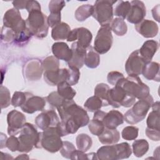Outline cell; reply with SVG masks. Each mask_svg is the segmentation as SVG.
Here are the masks:
<instances>
[{
	"label": "cell",
	"instance_id": "cell-1",
	"mask_svg": "<svg viewBox=\"0 0 160 160\" xmlns=\"http://www.w3.org/2000/svg\"><path fill=\"white\" fill-rule=\"evenodd\" d=\"M57 109L61 121H66L70 119L79 128L88 125L89 122V118L86 110L79 106L72 99H65L62 104Z\"/></svg>",
	"mask_w": 160,
	"mask_h": 160
},
{
	"label": "cell",
	"instance_id": "cell-2",
	"mask_svg": "<svg viewBox=\"0 0 160 160\" xmlns=\"http://www.w3.org/2000/svg\"><path fill=\"white\" fill-rule=\"evenodd\" d=\"M26 23L32 36L39 39L47 36L49 27L48 23V17L41 10L37 9L29 12Z\"/></svg>",
	"mask_w": 160,
	"mask_h": 160
},
{
	"label": "cell",
	"instance_id": "cell-3",
	"mask_svg": "<svg viewBox=\"0 0 160 160\" xmlns=\"http://www.w3.org/2000/svg\"><path fill=\"white\" fill-rule=\"evenodd\" d=\"M121 87L128 94L136 99H142L150 94L149 88L136 76H128L119 80L116 84Z\"/></svg>",
	"mask_w": 160,
	"mask_h": 160
},
{
	"label": "cell",
	"instance_id": "cell-4",
	"mask_svg": "<svg viewBox=\"0 0 160 160\" xmlns=\"http://www.w3.org/2000/svg\"><path fill=\"white\" fill-rule=\"evenodd\" d=\"M153 102V98L151 94L144 99H139L124 114V120L130 124H135L139 122L145 118Z\"/></svg>",
	"mask_w": 160,
	"mask_h": 160
},
{
	"label": "cell",
	"instance_id": "cell-5",
	"mask_svg": "<svg viewBox=\"0 0 160 160\" xmlns=\"http://www.w3.org/2000/svg\"><path fill=\"white\" fill-rule=\"evenodd\" d=\"M62 146L61 139L56 127H50L39 132V141L36 148H44L47 151L54 153L60 150Z\"/></svg>",
	"mask_w": 160,
	"mask_h": 160
},
{
	"label": "cell",
	"instance_id": "cell-6",
	"mask_svg": "<svg viewBox=\"0 0 160 160\" xmlns=\"http://www.w3.org/2000/svg\"><path fill=\"white\" fill-rule=\"evenodd\" d=\"M39 132H38L35 126L29 122H26L21 129L18 139L19 147L18 151L22 152H28L32 148L36 147L38 142Z\"/></svg>",
	"mask_w": 160,
	"mask_h": 160
},
{
	"label": "cell",
	"instance_id": "cell-7",
	"mask_svg": "<svg viewBox=\"0 0 160 160\" xmlns=\"http://www.w3.org/2000/svg\"><path fill=\"white\" fill-rule=\"evenodd\" d=\"M117 1L98 0L95 2L92 17L102 26L110 25L113 20L112 5Z\"/></svg>",
	"mask_w": 160,
	"mask_h": 160
},
{
	"label": "cell",
	"instance_id": "cell-8",
	"mask_svg": "<svg viewBox=\"0 0 160 160\" xmlns=\"http://www.w3.org/2000/svg\"><path fill=\"white\" fill-rule=\"evenodd\" d=\"M136 102V98L128 94L121 87L116 85L109 91L108 103L114 108H129Z\"/></svg>",
	"mask_w": 160,
	"mask_h": 160
},
{
	"label": "cell",
	"instance_id": "cell-9",
	"mask_svg": "<svg viewBox=\"0 0 160 160\" xmlns=\"http://www.w3.org/2000/svg\"><path fill=\"white\" fill-rule=\"evenodd\" d=\"M3 26L10 28L14 32V37L28 28L26 21L22 18L19 11L14 8L8 9L4 13Z\"/></svg>",
	"mask_w": 160,
	"mask_h": 160
},
{
	"label": "cell",
	"instance_id": "cell-10",
	"mask_svg": "<svg viewBox=\"0 0 160 160\" xmlns=\"http://www.w3.org/2000/svg\"><path fill=\"white\" fill-rule=\"evenodd\" d=\"M111 31L110 25L102 26L99 29L93 47L98 54H105L111 48L113 41Z\"/></svg>",
	"mask_w": 160,
	"mask_h": 160
},
{
	"label": "cell",
	"instance_id": "cell-11",
	"mask_svg": "<svg viewBox=\"0 0 160 160\" xmlns=\"http://www.w3.org/2000/svg\"><path fill=\"white\" fill-rule=\"evenodd\" d=\"M146 62L139 54V49L135 50L129 55L125 64V70L129 76H136L142 74Z\"/></svg>",
	"mask_w": 160,
	"mask_h": 160
},
{
	"label": "cell",
	"instance_id": "cell-12",
	"mask_svg": "<svg viewBox=\"0 0 160 160\" xmlns=\"http://www.w3.org/2000/svg\"><path fill=\"white\" fill-rule=\"evenodd\" d=\"M26 116L17 110H12L7 115L8 133L10 136H15L20 132L26 124Z\"/></svg>",
	"mask_w": 160,
	"mask_h": 160
},
{
	"label": "cell",
	"instance_id": "cell-13",
	"mask_svg": "<svg viewBox=\"0 0 160 160\" xmlns=\"http://www.w3.org/2000/svg\"><path fill=\"white\" fill-rule=\"evenodd\" d=\"M92 35L91 31L85 28H78L71 31L67 38L68 42L76 41L79 46L88 49L91 45Z\"/></svg>",
	"mask_w": 160,
	"mask_h": 160
},
{
	"label": "cell",
	"instance_id": "cell-14",
	"mask_svg": "<svg viewBox=\"0 0 160 160\" xmlns=\"http://www.w3.org/2000/svg\"><path fill=\"white\" fill-rule=\"evenodd\" d=\"M59 122V119L54 110H46L35 118L36 125L41 130H45L50 127H56Z\"/></svg>",
	"mask_w": 160,
	"mask_h": 160
},
{
	"label": "cell",
	"instance_id": "cell-15",
	"mask_svg": "<svg viewBox=\"0 0 160 160\" xmlns=\"http://www.w3.org/2000/svg\"><path fill=\"white\" fill-rule=\"evenodd\" d=\"M131 8L126 17L128 22L135 25L142 21L146 14V9L144 2L141 1L134 0L131 2Z\"/></svg>",
	"mask_w": 160,
	"mask_h": 160
},
{
	"label": "cell",
	"instance_id": "cell-16",
	"mask_svg": "<svg viewBox=\"0 0 160 160\" xmlns=\"http://www.w3.org/2000/svg\"><path fill=\"white\" fill-rule=\"evenodd\" d=\"M27 99L24 104L21 106L23 112L28 114H32L36 111H43L46 105V100L44 98L34 96L29 92H26Z\"/></svg>",
	"mask_w": 160,
	"mask_h": 160
},
{
	"label": "cell",
	"instance_id": "cell-17",
	"mask_svg": "<svg viewBox=\"0 0 160 160\" xmlns=\"http://www.w3.org/2000/svg\"><path fill=\"white\" fill-rule=\"evenodd\" d=\"M135 29L138 32L146 38L155 37L159 30L158 24L154 21L149 19H143L139 23L136 24Z\"/></svg>",
	"mask_w": 160,
	"mask_h": 160
},
{
	"label": "cell",
	"instance_id": "cell-18",
	"mask_svg": "<svg viewBox=\"0 0 160 160\" xmlns=\"http://www.w3.org/2000/svg\"><path fill=\"white\" fill-rule=\"evenodd\" d=\"M71 50L72 56L71 60L68 62V66L75 67L79 69L84 64V59L87 49L81 47L78 44L77 41H75L71 45Z\"/></svg>",
	"mask_w": 160,
	"mask_h": 160
},
{
	"label": "cell",
	"instance_id": "cell-19",
	"mask_svg": "<svg viewBox=\"0 0 160 160\" xmlns=\"http://www.w3.org/2000/svg\"><path fill=\"white\" fill-rule=\"evenodd\" d=\"M42 64L38 59H31L25 66L24 74L29 81H36L41 78L42 72Z\"/></svg>",
	"mask_w": 160,
	"mask_h": 160
},
{
	"label": "cell",
	"instance_id": "cell-20",
	"mask_svg": "<svg viewBox=\"0 0 160 160\" xmlns=\"http://www.w3.org/2000/svg\"><path fill=\"white\" fill-rule=\"evenodd\" d=\"M68 77V70L65 68L44 72V81L51 86H58L59 83L66 81Z\"/></svg>",
	"mask_w": 160,
	"mask_h": 160
},
{
	"label": "cell",
	"instance_id": "cell-21",
	"mask_svg": "<svg viewBox=\"0 0 160 160\" xmlns=\"http://www.w3.org/2000/svg\"><path fill=\"white\" fill-rule=\"evenodd\" d=\"M52 52L58 59L68 62L72 56V52L68 45L64 42H56L52 46Z\"/></svg>",
	"mask_w": 160,
	"mask_h": 160
},
{
	"label": "cell",
	"instance_id": "cell-22",
	"mask_svg": "<svg viewBox=\"0 0 160 160\" xmlns=\"http://www.w3.org/2000/svg\"><path fill=\"white\" fill-rule=\"evenodd\" d=\"M124 115L117 110H111L106 112L102 122L106 128L116 129V128L124 122Z\"/></svg>",
	"mask_w": 160,
	"mask_h": 160
},
{
	"label": "cell",
	"instance_id": "cell-23",
	"mask_svg": "<svg viewBox=\"0 0 160 160\" xmlns=\"http://www.w3.org/2000/svg\"><path fill=\"white\" fill-rule=\"evenodd\" d=\"M158 48V42L156 41L151 39L148 40L143 43L140 49H139V52L144 60L146 62H148L151 61Z\"/></svg>",
	"mask_w": 160,
	"mask_h": 160
},
{
	"label": "cell",
	"instance_id": "cell-24",
	"mask_svg": "<svg viewBox=\"0 0 160 160\" xmlns=\"http://www.w3.org/2000/svg\"><path fill=\"white\" fill-rule=\"evenodd\" d=\"M97 157L100 160H118V152L116 144L106 145L98 149Z\"/></svg>",
	"mask_w": 160,
	"mask_h": 160
},
{
	"label": "cell",
	"instance_id": "cell-25",
	"mask_svg": "<svg viewBox=\"0 0 160 160\" xmlns=\"http://www.w3.org/2000/svg\"><path fill=\"white\" fill-rule=\"evenodd\" d=\"M142 74L148 80L159 82V64L154 61L146 62L142 69Z\"/></svg>",
	"mask_w": 160,
	"mask_h": 160
},
{
	"label": "cell",
	"instance_id": "cell-26",
	"mask_svg": "<svg viewBox=\"0 0 160 160\" xmlns=\"http://www.w3.org/2000/svg\"><path fill=\"white\" fill-rule=\"evenodd\" d=\"M99 141L105 145H111L117 143L120 139V134L116 129H104V131L98 136Z\"/></svg>",
	"mask_w": 160,
	"mask_h": 160
},
{
	"label": "cell",
	"instance_id": "cell-27",
	"mask_svg": "<svg viewBox=\"0 0 160 160\" xmlns=\"http://www.w3.org/2000/svg\"><path fill=\"white\" fill-rule=\"evenodd\" d=\"M71 31V28L67 23L61 22L52 28L51 37L53 39L56 41L67 39Z\"/></svg>",
	"mask_w": 160,
	"mask_h": 160
},
{
	"label": "cell",
	"instance_id": "cell-28",
	"mask_svg": "<svg viewBox=\"0 0 160 160\" xmlns=\"http://www.w3.org/2000/svg\"><path fill=\"white\" fill-rule=\"evenodd\" d=\"M100 62V56L94 50V48L90 46L86 51L84 56V64L89 68L94 69L97 68Z\"/></svg>",
	"mask_w": 160,
	"mask_h": 160
},
{
	"label": "cell",
	"instance_id": "cell-29",
	"mask_svg": "<svg viewBox=\"0 0 160 160\" xmlns=\"http://www.w3.org/2000/svg\"><path fill=\"white\" fill-rule=\"evenodd\" d=\"M94 7L91 4H82L78 8L74 13L75 18L77 21L82 22L92 16Z\"/></svg>",
	"mask_w": 160,
	"mask_h": 160
},
{
	"label": "cell",
	"instance_id": "cell-30",
	"mask_svg": "<svg viewBox=\"0 0 160 160\" xmlns=\"http://www.w3.org/2000/svg\"><path fill=\"white\" fill-rule=\"evenodd\" d=\"M57 86V92L64 99H72L76 94V91L66 81H64L59 83Z\"/></svg>",
	"mask_w": 160,
	"mask_h": 160
},
{
	"label": "cell",
	"instance_id": "cell-31",
	"mask_svg": "<svg viewBox=\"0 0 160 160\" xmlns=\"http://www.w3.org/2000/svg\"><path fill=\"white\" fill-rule=\"evenodd\" d=\"M132 147L134 156L137 158H141L148 151L149 143L144 139H138L133 142Z\"/></svg>",
	"mask_w": 160,
	"mask_h": 160
},
{
	"label": "cell",
	"instance_id": "cell-32",
	"mask_svg": "<svg viewBox=\"0 0 160 160\" xmlns=\"http://www.w3.org/2000/svg\"><path fill=\"white\" fill-rule=\"evenodd\" d=\"M76 142L78 149L84 152L88 151L92 144L91 138L87 134L84 133L78 134L76 137Z\"/></svg>",
	"mask_w": 160,
	"mask_h": 160
},
{
	"label": "cell",
	"instance_id": "cell-33",
	"mask_svg": "<svg viewBox=\"0 0 160 160\" xmlns=\"http://www.w3.org/2000/svg\"><path fill=\"white\" fill-rule=\"evenodd\" d=\"M110 26L114 33L118 36L125 35L128 31V27L124 19L119 18L114 19L112 21Z\"/></svg>",
	"mask_w": 160,
	"mask_h": 160
},
{
	"label": "cell",
	"instance_id": "cell-34",
	"mask_svg": "<svg viewBox=\"0 0 160 160\" xmlns=\"http://www.w3.org/2000/svg\"><path fill=\"white\" fill-rule=\"evenodd\" d=\"M110 88L109 86L105 83H99L94 89V95L101 99L103 106H107L108 103V93Z\"/></svg>",
	"mask_w": 160,
	"mask_h": 160
},
{
	"label": "cell",
	"instance_id": "cell-35",
	"mask_svg": "<svg viewBox=\"0 0 160 160\" xmlns=\"http://www.w3.org/2000/svg\"><path fill=\"white\" fill-rule=\"evenodd\" d=\"M131 8V3L129 1H119L114 10V14L122 19L126 18Z\"/></svg>",
	"mask_w": 160,
	"mask_h": 160
},
{
	"label": "cell",
	"instance_id": "cell-36",
	"mask_svg": "<svg viewBox=\"0 0 160 160\" xmlns=\"http://www.w3.org/2000/svg\"><path fill=\"white\" fill-rule=\"evenodd\" d=\"M103 106L102 101L96 96H93L89 98L84 104L85 109L89 112H94L99 110Z\"/></svg>",
	"mask_w": 160,
	"mask_h": 160
},
{
	"label": "cell",
	"instance_id": "cell-37",
	"mask_svg": "<svg viewBox=\"0 0 160 160\" xmlns=\"http://www.w3.org/2000/svg\"><path fill=\"white\" fill-rule=\"evenodd\" d=\"M159 111L152 110L148 115L146 120L147 128L160 130Z\"/></svg>",
	"mask_w": 160,
	"mask_h": 160
},
{
	"label": "cell",
	"instance_id": "cell-38",
	"mask_svg": "<svg viewBox=\"0 0 160 160\" xmlns=\"http://www.w3.org/2000/svg\"><path fill=\"white\" fill-rule=\"evenodd\" d=\"M42 68L45 71L58 70L59 67V61L55 56H51L45 58L42 62Z\"/></svg>",
	"mask_w": 160,
	"mask_h": 160
},
{
	"label": "cell",
	"instance_id": "cell-39",
	"mask_svg": "<svg viewBox=\"0 0 160 160\" xmlns=\"http://www.w3.org/2000/svg\"><path fill=\"white\" fill-rule=\"evenodd\" d=\"M88 128L91 134L98 136L104 131L105 126L102 121L96 119H92L88 123Z\"/></svg>",
	"mask_w": 160,
	"mask_h": 160
},
{
	"label": "cell",
	"instance_id": "cell-40",
	"mask_svg": "<svg viewBox=\"0 0 160 160\" xmlns=\"http://www.w3.org/2000/svg\"><path fill=\"white\" fill-rule=\"evenodd\" d=\"M139 129L133 126H126L123 128L121 132L122 138L128 141H131L136 139L138 136Z\"/></svg>",
	"mask_w": 160,
	"mask_h": 160
},
{
	"label": "cell",
	"instance_id": "cell-41",
	"mask_svg": "<svg viewBox=\"0 0 160 160\" xmlns=\"http://www.w3.org/2000/svg\"><path fill=\"white\" fill-rule=\"evenodd\" d=\"M11 104V99L10 96V92L9 89L1 85L0 88V105L1 108H8Z\"/></svg>",
	"mask_w": 160,
	"mask_h": 160
},
{
	"label": "cell",
	"instance_id": "cell-42",
	"mask_svg": "<svg viewBox=\"0 0 160 160\" xmlns=\"http://www.w3.org/2000/svg\"><path fill=\"white\" fill-rule=\"evenodd\" d=\"M46 99L51 106L56 108V109L60 107L65 100L58 94L57 91H53L49 94V95L46 98Z\"/></svg>",
	"mask_w": 160,
	"mask_h": 160
},
{
	"label": "cell",
	"instance_id": "cell-43",
	"mask_svg": "<svg viewBox=\"0 0 160 160\" xmlns=\"http://www.w3.org/2000/svg\"><path fill=\"white\" fill-rule=\"evenodd\" d=\"M118 152V159H122L128 158L132 154V150L130 145L128 142H121L116 144Z\"/></svg>",
	"mask_w": 160,
	"mask_h": 160
},
{
	"label": "cell",
	"instance_id": "cell-44",
	"mask_svg": "<svg viewBox=\"0 0 160 160\" xmlns=\"http://www.w3.org/2000/svg\"><path fill=\"white\" fill-rule=\"evenodd\" d=\"M68 70V77L66 82L71 86L76 85L79 79L80 72L79 69L75 67H69Z\"/></svg>",
	"mask_w": 160,
	"mask_h": 160
},
{
	"label": "cell",
	"instance_id": "cell-45",
	"mask_svg": "<svg viewBox=\"0 0 160 160\" xmlns=\"http://www.w3.org/2000/svg\"><path fill=\"white\" fill-rule=\"evenodd\" d=\"M27 99V96L26 92L21 91H16L14 92L12 99H11V104L16 108L22 106L26 102Z\"/></svg>",
	"mask_w": 160,
	"mask_h": 160
},
{
	"label": "cell",
	"instance_id": "cell-46",
	"mask_svg": "<svg viewBox=\"0 0 160 160\" xmlns=\"http://www.w3.org/2000/svg\"><path fill=\"white\" fill-rule=\"evenodd\" d=\"M76 150V148L74 144L67 141H62V146L60 149L59 151L62 156L65 158L70 159L72 153Z\"/></svg>",
	"mask_w": 160,
	"mask_h": 160
},
{
	"label": "cell",
	"instance_id": "cell-47",
	"mask_svg": "<svg viewBox=\"0 0 160 160\" xmlns=\"http://www.w3.org/2000/svg\"><path fill=\"white\" fill-rule=\"evenodd\" d=\"M66 2L62 0H52L49 3L50 13H61V10L65 6Z\"/></svg>",
	"mask_w": 160,
	"mask_h": 160
},
{
	"label": "cell",
	"instance_id": "cell-48",
	"mask_svg": "<svg viewBox=\"0 0 160 160\" xmlns=\"http://www.w3.org/2000/svg\"><path fill=\"white\" fill-rule=\"evenodd\" d=\"M1 40L4 42H11L14 41V33L10 28L3 26L1 30Z\"/></svg>",
	"mask_w": 160,
	"mask_h": 160
},
{
	"label": "cell",
	"instance_id": "cell-49",
	"mask_svg": "<svg viewBox=\"0 0 160 160\" xmlns=\"http://www.w3.org/2000/svg\"><path fill=\"white\" fill-rule=\"evenodd\" d=\"M124 75L118 71H111L108 73L107 76V79L108 82L113 86H116L118 82L121 79L124 78Z\"/></svg>",
	"mask_w": 160,
	"mask_h": 160
},
{
	"label": "cell",
	"instance_id": "cell-50",
	"mask_svg": "<svg viewBox=\"0 0 160 160\" xmlns=\"http://www.w3.org/2000/svg\"><path fill=\"white\" fill-rule=\"evenodd\" d=\"M6 147L12 152H15L19 150V141L18 138L15 136H10L6 141Z\"/></svg>",
	"mask_w": 160,
	"mask_h": 160
},
{
	"label": "cell",
	"instance_id": "cell-51",
	"mask_svg": "<svg viewBox=\"0 0 160 160\" xmlns=\"http://www.w3.org/2000/svg\"><path fill=\"white\" fill-rule=\"evenodd\" d=\"M61 13H50L48 17V23L49 26L54 28L55 26L61 22Z\"/></svg>",
	"mask_w": 160,
	"mask_h": 160
},
{
	"label": "cell",
	"instance_id": "cell-52",
	"mask_svg": "<svg viewBox=\"0 0 160 160\" xmlns=\"http://www.w3.org/2000/svg\"><path fill=\"white\" fill-rule=\"evenodd\" d=\"M146 134L148 138L154 141H159L160 140L159 130L156 129H151L146 128Z\"/></svg>",
	"mask_w": 160,
	"mask_h": 160
},
{
	"label": "cell",
	"instance_id": "cell-53",
	"mask_svg": "<svg viewBox=\"0 0 160 160\" xmlns=\"http://www.w3.org/2000/svg\"><path fill=\"white\" fill-rule=\"evenodd\" d=\"M71 159L72 160H85V159H88V154H85L84 152L81 151L80 150H75L71 154Z\"/></svg>",
	"mask_w": 160,
	"mask_h": 160
},
{
	"label": "cell",
	"instance_id": "cell-54",
	"mask_svg": "<svg viewBox=\"0 0 160 160\" xmlns=\"http://www.w3.org/2000/svg\"><path fill=\"white\" fill-rule=\"evenodd\" d=\"M26 9L28 11V12H29L33 10H37V9L41 10V8L40 4L37 1L31 0V1H28Z\"/></svg>",
	"mask_w": 160,
	"mask_h": 160
},
{
	"label": "cell",
	"instance_id": "cell-55",
	"mask_svg": "<svg viewBox=\"0 0 160 160\" xmlns=\"http://www.w3.org/2000/svg\"><path fill=\"white\" fill-rule=\"evenodd\" d=\"M27 0L25 1H14L12 2V5L14 6V8L17 9H26L27 3H28Z\"/></svg>",
	"mask_w": 160,
	"mask_h": 160
},
{
	"label": "cell",
	"instance_id": "cell-56",
	"mask_svg": "<svg viewBox=\"0 0 160 160\" xmlns=\"http://www.w3.org/2000/svg\"><path fill=\"white\" fill-rule=\"evenodd\" d=\"M151 11L153 18L158 22H159V4H158L157 6L154 7L152 9Z\"/></svg>",
	"mask_w": 160,
	"mask_h": 160
},
{
	"label": "cell",
	"instance_id": "cell-57",
	"mask_svg": "<svg viewBox=\"0 0 160 160\" xmlns=\"http://www.w3.org/2000/svg\"><path fill=\"white\" fill-rule=\"evenodd\" d=\"M88 159H98V157H97V154L95 152H91V153H88Z\"/></svg>",
	"mask_w": 160,
	"mask_h": 160
},
{
	"label": "cell",
	"instance_id": "cell-58",
	"mask_svg": "<svg viewBox=\"0 0 160 160\" xmlns=\"http://www.w3.org/2000/svg\"><path fill=\"white\" fill-rule=\"evenodd\" d=\"M151 107L152 108V110L159 111V101H156L155 102H153V104H152Z\"/></svg>",
	"mask_w": 160,
	"mask_h": 160
},
{
	"label": "cell",
	"instance_id": "cell-59",
	"mask_svg": "<svg viewBox=\"0 0 160 160\" xmlns=\"http://www.w3.org/2000/svg\"><path fill=\"white\" fill-rule=\"evenodd\" d=\"M16 159H29V156L26 154H22L18 157L16 158Z\"/></svg>",
	"mask_w": 160,
	"mask_h": 160
}]
</instances>
